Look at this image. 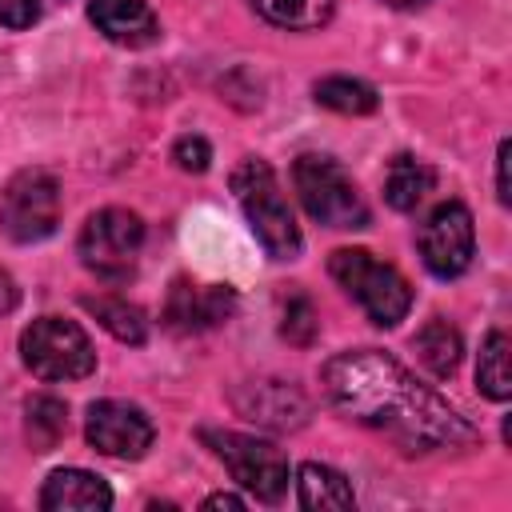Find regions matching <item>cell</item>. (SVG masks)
Returning <instances> with one entry per match:
<instances>
[{
  "label": "cell",
  "instance_id": "obj_1",
  "mask_svg": "<svg viewBox=\"0 0 512 512\" xmlns=\"http://www.w3.org/2000/svg\"><path fill=\"white\" fill-rule=\"evenodd\" d=\"M324 396L348 420L388 432L396 444L428 452L472 440L468 420L428 384H420L400 360L376 348H348L320 368Z\"/></svg>",
  "mask_w": 512,
  "mask_h": 512
},
{
  "label": "cell",
  "instance_id": "obj_26",
  "mask_svg": "<svg viewBox=\"0 0 512 512\" xmlns=\"http://www.w3.org/2000/svg\"><path fill=\"white\" fill-rule=\"evenodd\" d=\"M496 196H500V204L512 200V192H508V140H500V148H496Z\"/></svg>",
  "mask_w": 512,
  "mask_h": 512
},
{
  "label": "cell",
  "instance_id": "obj_28",
  "mask_svg": "<svg viewBox=\"0 0 512 512\" xmlns=\"http://www.w3.org/2000/svg\"><path fill=\"white\" fill-rule=\"evenodd\" d=\"M244 500L240 496H232V492H216V496H208L204 500V508H240Z\"/></svg>",
  "mask_w": 512,
  "mask_h": 512
},
{
  "label": "cell",
  "instance_id": "obj_6",
  "mask_svg": "<svg viewBox=\"0 0 512 512\" xmlns=\"http://www.w3.org/2000/svg\"><path fill=\"white\" fill-rule=\"evenodd\" d=\"M144 248V220L128 208H100L80 228V260L100 280H128Z\"/></svg>",
  "mask_w": 512,
  "mask_h": 512
},
{
  "label": "cell",
  "instance_id": "obj_8",
  "mask_svg": "<svg viewBox=\"0 0 512 512\" xmlns=\"http://www.w3.org/2000/svg\"><path fill=\"white\" fill-rule=\"evenodd\" d=\"M60 224V184L44 168L16 172L0 192V228L16 244H36Z\"/></svg>",
  "mask_w": 512,
  "mask_h": 512
},
{
  "label": "cell",
  "instance_id": "obj_10",
  "mask_svg": "<svg viewBox=\"0 0 512 512\" xmlns=\"http://www.w3.org/2000/svg\"><path fill=\"white\" fill-rule=\"evenodd\" d=\"M84 436H88V444H92L100 456H112V460H140V456L152 448L156 428H152V420H148L136 404H124V400H96V404L88 408Z\"/></svg>",
  "mask_w": 512,
  "mask_h": 512
},
{
  "label": "cell",
  "instance_id": "obj_20",
  "mask_svg": "<svg viewBox=\"0 0 512 512\" xmlns=\"http://www.w3.org/2000/svg\"><path fill=\"white\" fill-rule=\"evenodd\" d=\"M84 308H88L116 340H124V344H144V340H148V320H144V312H140L136 304H128V300H120V296H88Z\"/></svg>",
  "mask_w": 512,
  "mask_h": 512
},
{
  "label": "cell",
  "instance_id": "obj_13",
  "mask_svg": "<svg viewBox=\"0 0 512 512\" xmlns=\"http://www.w3.org/2000/svg\"><path fill=\"white\" fill-rule=\"evenodd\" d=\"M40 508H48V512H104V508H112V488L96 472L56 468L40 488Z\"/></svg>",
  "mask_w": 512,
  "mask_h": 512
},
{
  "label": "cell",
  "instance_id": "obj_24",
  "mask_svg": "<svg viewBox=\"0 0 512 512\" xmlns=\"http://www.w3.org/2000/svg\"><path fill=\"white\" fill-rule=\"evenodd\" d=\"M172 160L184 168V172H204L208 160H212V148L204 136H180L176 148H172Z\"/></svg>",
  "mask_w": 512,
  "mask_h": 512
},
{
  "label": "cell",
  "instance_id": "obj_4",
  "mask_svg": "<svg viewBox=\"0 0 512 512\" xmlns=\"http://www.w3.org/2000/svg\"><path fill=\"white\" fill-rule=\"evenodd\" d=\"M292 184H296L304 212L316 224H324V228H364L368 224V204L340 160L304 152L292 164Z\"/></svg>",
  "mask_w": 512,
  "mask_h": 512
},
{
  "label": "cell",
  "instance_id": "obj_12",
  "mask_svg": "<svg viewBox=\"0 0 512 512\" xmlns=\"http://www.w3.org/2000/svg\"><path fill=\"white\" fill-rule=\"evenodd\" d=\"M88 20L120 48H148L160 36V20L144 0H92Z\"/></svg>",
  "mask_w": 512,
  "mask_h": 512
},
{
  "label": "cell",
  "instance_id": "obj_29",
  "mask_svg": "<svg viewBox=\"0 0 512 512\" xmlns=\"http://www.w3.org/2000/svg\"><path fill=\"white\" fill-rule=\"evenodd\" d=\"M384 4H392V8H416V4H428V0H384Z\"/></svg>",
  "mask_w": 512,
  "mask_h": 512
},
{
  "label": "cell",
  "instance_id": "obj_23",
  "mask_svg": "<svg viewBox=\"0 0 512 512\" xmlns=\"http://www.w3.org/2000/svg\"><path fill=\"white\" fill-rule=\"evenodd\" d=\"M280 332H284L292 344H312V336H316V308H312L308 296H292V300H288Z\"/></svg>",
  "mask_w": 512,
  "mask_h": 512
},
{
  "label": "cell",
  "instance_id": "obj_3",
  "mask_svg": "<svg viewBox=\"0 0 512 512\" xmlns=\"http://www.w3.org/2000/svg\"><path fill=\"white\" fill-rule=\"evenodd\" d=\"M328 272L380 328L400 324L412 308V284L404 280V272L376 260L368 248H336L328 260Z\"/></svg>",
  "mask_w": 512,
  "mask_h": 512
},
{
  "label": "cell",
  "instance_id": "obj_27",
  "mask_svg": "<svg viewBox=\"0 0 512 512\" xmlns=\"http://www.w3.org/2000/svg\"><path fill=\"white\" fill-rule=\"evenodd\" d=\"M16 304H20V288H16V280L0 268V316H8Z\"/></svg>",
  "mask_w": 512,
  "mask_h": 512
},
{
  "label": "cell",
  "instance_id": "obj_17",
  "mask_svg": "<svg viewBox=\"0 0 512 512\" xmlns=\"http://www.w3.org/2000/svg\"><path fill=\"white\" fill-rule=\"evenodd\" d=\"M416 356H420V364L432 372V376H452L456 372V364H460V352H464V344H460V332L448 324V320H440V316H432L420 332H416Z\"/></svg>",
  "mask_w": 512,
  "mask_h": 512
},
{
  "label": "cell",
  "instance_id": "obj_7",
  "mask_svg": "<svg viewBox=\"0 0 512 512\" xmlns=\"http://www.w3.org/2000/svg\"><path fill=\"white\" fill-rule=\"evenodd\" d=\"M204 444H212V452L224 460V468L232 472V480L252 492L264 504H276L288 492V456L260 436H244V432H200Z\"/></svg>",
  "mask_w": 512,
  "mask_h": 512
},
{
  "label": "cell",
  "instance_id": "obj_15",
  "mask_svg": "<svg viewBox=\"0 0 512 512\" xmlns=\"http://www.w3.org/2000/svg\"><path fill=\"white\" fill-rule=\"evenodd\" d=\"M432 184H436V172H432L420 156L400 152V156H392V164H388V172H384V200H388L396 212H412V208L432 192Z\"/></svg>",
  "mask_w": 512,
  "mask_h": 512
},
{
  "label": "cell",
  "instance_id": "obj_21",
  "mask_svg": "<svg viewBox=\"0 0 512 512\" xmlns=\"http://www.w3.org/2000/svg\"><path fill=\"white\" fill-rule=\"evenodd\" d=\"M476 384L488 400L504 404L512 396V372H508V336L504 332H488L484 348H480V364H476Z\"/></svg>",
  "mask_w": 512,
  "mask_h": 512
},
{
  "label": "cell",
  "instance_id": "obj_25",
  "mask_svg": "<svg viewBox=\"0 0 512 512\" xmlns=\"http://www.w3.org/2000/svg\"><path fill=\"white\" fill-rule=\"evenodd\" d=\"M40 16V4L36 0H0V24L4 28H32Z\"/></svg>",
  "mask_w": 512,
  "mask_h": 512
},
{
  "label": "cell",
  "instance_id": "obj_2",
  "mask_svg": "<svg viewBox=\"0 0 512 512\" xmlns=\"http://www.w3.org/2000/svg\"><path fill=\"white\" fill-rule=\"evenodd\" d=\"M232 192L260 240V248L272 256V260H292L300 252V228H296V216L280 192V180L272 172L268 160L260 156H248L236 164L232 172Z\"/></svg>",
  "mask_w": 512,
  "mask_h": 512
},
{
  "label": "cell",
  "instance_id": "obj_18",
  "mask_svg": "<svg viewBox=\"0 0 512 512\" xmlns=\"http://www.w3.org/2000/svg\"><path fill=\"white\" fill-rule=\"evenodd\" d=\"M252 8H256V16H264L276 28L312 32V28H324L332 20L336 0H252Z\"/></svg>",
  "mask_w": 512,
  "mask_h": 512
},
{
  "label": "cell",
  "instance_id": "obj_22",
  "mask_svg": "<svg viewBox=\"0 0 512 512\" xmlns=\"http://www.w3.org/2000/svg\"><path fill=\"white\" fill-rule=\"evenodd\" d=\"M64 432H68V408L56 396L28 400V444L36 452H52Z\"/></svg>",
  "mask_w": 512,
  "mask_h": 512
},
{
  "label": "cell",
  "instance_id": "obj_19",
  "mask_svg": "<svg viewBox=\"0 0 512 512\" xmlns=\"http://www.w3.org/2000/svg\"><path fill=\"white\" fill-rule=\"evenodd\" d=\"M312 92H316V104H324V108H332L340 116H368L380 104L376 88L356 80V76H324Z\"/></svg>",
  "mask_w": 512,
  "mask_h": 512
},
{
  "label": "cell",
  "instance_id": "obj_14",
  "mask_svg": "<svg viewBox=\"0 0 512 512\" xmlns=\"http://www.w3.org/2000/svg\"><path fill=\"white\" fill-rule=\"evenodd\" d=\"M240 412H248V420L272 424V428H296L304 420L308 404L296 388L272 380V384H252V400L240 396Z\"/></svg>",
  "mask_w": 512,
  "mask_h": 512
},
{
  "label": "cell",
  "instance_id": "obj_16",
  "mask_svg": "<svg viewBox=\"0 0 512 512\" xmlns=\"http://www.w3.org/2000/svg\"><path fill=\"white\" fill-rule=\"evenodd\" d=\"M296 500H300V508H356L352 484L336 468L316 464V460L300 464V472H296Z\"/></svg>",
  "mask_w": 512,
  "mask_h": 512
},
{
  "label": "cell",
  "instance_id": "obj_9",
  "mask_svg": "<svg viewBox=\"0 0 512 512\" xmlns=\"http://www.w3.org/2000/svg\"><path fill=\"white\" fill-rule=\"evenodd\" d=\"M420 260L432 276L440 280H456L468 272L472 252H476V228H472V212L460 200H444L428 212V220L420 224Z\"/></svg>",
  "mask_w": 512,
  "mask_h": 512
},
{
  "label": "cell",
  "instance_id": "obj_11",
  "mask_svg": "<svg viewBox=\"0 0 512 512\" xmlns=\"http://www.w3.org/2000/svg\"><path fill=\"white\" fill-rule=\"evenodd\" d=\"M236 312V292L228 284H188V280H176L172 292H168V328L176 332H204V328H216L224 324L228 316Z\"/></svg>",
  "mask_w": 512,
  "mask_h": 512
},
{
  "label": "cell",
  "instance_id": "obj_5",
  "mask_svg": "<svg viewBox=\"0 0 512 512\" xmlns=\"http://www.w3.org/2000/svg\"><path fill=\"white\" fill-rule=\"evenodd\" d=\"M20 360L40 380H84L96 368V348L76 320L40 316L20 332Z\"/></svg>",
  "mask_w": 512,
  "mask_h": 512
}]
</instances>
